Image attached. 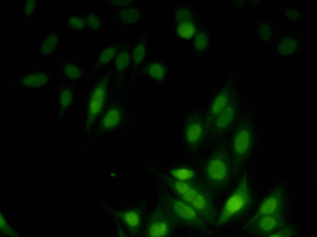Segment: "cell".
Here are the masks:
<instances>
[{"label":"cell","mask_w":317,"mask_h":237,"mask_svg":"<svg viewBox=\"0 0 317 237\" xmlns=\"http://www.w3.org/2000/svg\"><path fill=\"white\" fill-rule=\"evenodd\" d=\"M257 31L259 37L263 42H268L272 36L273 30L272 26L264 21L259 22Z\"/></svg>","instance_id":"28"},{"label":"cell","mask_w":317,"mask_h":237,"mask_svg":"<svg viewBox=\"0 0 317 237\" xmlns=\"http://www.w3.org/2000/svg\"><path fill=\"white\" fill-rule=\"evenodd\" d=\"M176 31L178 35L181 38L189 39L193 37L196 31V27L192 21L178 23Z\"/></svg>","instance_id":"27"},{"label":"cell","mask_w":317,"mask_h":237,"mask_svg":"<svg viewBox=\"0 0 317 237\" xmlns=\"http://www.w3.org/2000/svg\"><path fill=\"white\" fill-rule=\"evenodd\" d=\"M128 44L125 41H121L108 45L103 48L99 53L97 60L92 69L95 72L105 66L113 59L118 52Z\"/></svg>","instance_id":"15"},{"label":"cell","mask_w":317,"mask_h":237,"mask_svg":"<svg viewBox=\"0 0 317 237\" xmlns=\"http://www.w3.org/2000/svg\"><path fill=\"white\" fill-rule=\"evenodd\" d=\"M167 68L165 65L159 61L148 63L144 67V74L151 79L159 82H163L165 78Z\"/></svg>","instance_id":"18"},{"label":"cell","mask_w":317,"mask_h":237,"mask_svg":"<svg viewBox=\"0 0 317 237\" xmlns=\"http://www.w3.org/2000/svg\"><path fill=\"white\" fill-rule=\"evenodd\" d=\"M114 59L116 75L117 77L121 76L129 66L132 59L128 45L118 52Z\"/></svg>","instance_id":"20"},{"label":"cell","mask_w":317,"mask_h":237,"mask_svg":"<svg viewBox=\"0 0 317 237\" xmlns=\"http://www.w3.org/2000/svg\"><path fill=\"white\" fill-rule=\"evenodd\" d=\"M283 200L282 189L280 187L275 188L262 200L255 214L243 227V229L249 228L257 219L263 216L282 211Z\"/></svg>","instance_id":"7"},{"label":"cell","mask_w":317,"mask_h":237,"mask_svg":"<svg viewBox=\"0 0 317 237\" xmlns=\"http://www.w3.org/2000/svg\"><path fill=\"white\" fill-rule=\"evenodd\" d=\"M231 92L229 85H225L215 95L209 108L204 121L206 133L216 117L222 111L229 101Z\"/></svg>","instance_id":"12"},{"label":"cell","mask_w":317,"mask_h":237,"mask_svg":"<svg viewBox=\"0 0 317 237\" xmlns=\"http://www.w3.org/2000/svg\"><path fill=\"white\" fill-rule=\"evenodd\" d=\"M165 208L175 222L198 229H207L205 221L199 215L190 204L178 197L168 195L166 198Z\"/></svg>","instance_id":"4"},{"label":"cell","mask_w":317,"mask_h":237,"mask_svg":"<svg viewBox=\"0 0 317 237\" xmlns=\"http://www.w3.org/2000/svg\"><path fill=\"white\" fill-rule=\"evenodd\" d=\"M85 19L86 25L90 29L98 31L101 29V20L100 16L97 13L94 12L90 13Z\"/></svg>","instance_id":"31"},{"label":"cell","mask_w":317,"mask_h":237,"mask_svg":"<svg viewBox=\"0 0 317 237\" xmlns=\"http://www.w3.org/2000/svg\"><path fill=\"white\" fill-rule=\"evenodd\" d=\"M165 181L167 185L178 198L184 194L195 183L194 181H182L168 177H165Z\"/></svg>","instance_id":"23"},{"label":"cell","mask_w":317,"mask_h":237,"mask_svg":"<svg viewBox=\"0 0 317 237\" xmlns=\"http://www.w3.org/2000/svg\"><path fill=\"white\" fill-rule=\"evenodd\" d=\"M59 42L58 35L51 33L47 35L42 41L40 48L41 53L44 55L50 54L55 48Z\"/></svg>","instance_id":"26"},{"label":"cell","mask_w":317,"mask_h":237,"mask_svg":"<svg viewBox=\"0 0 317 237\" xmlns=\"http://www.w3.org/2000/svg\"><path fill=\"white\" fill-rule=\"evenodd\" d=\"M195 47L199 50L204 49L207 43V39L206 35L203 33L200 32L195 35L194 41Z\"/></svg>","instance_id":"34"},{"label":"cell","mask_w":317,"mask_h":237,"mask_svg":"<svg viewBox=\"0 0 317 237\" xmlns=\"http://www.w3.org/2000/svg\"><path fill=\"white\" fill-rule=\"evenodd\" d=\"M67 24L69 27L77 31L83 30L86 25L85 19L77 15H72L68 19Z\"/></svg>","instance_id":"30"},{"label":"cell","mask_w":317,"mask_h":237,"mask_svg":"<svg viewBox=\"0 0 317 237\" xmlns=\"http://www.w3.org/2000/svg\"><path fill=\"white\" fill-rule=\"evenodd\" d=\"M118 16L123 23L127 24H133L140 20L141 13L137 8L129 7L120 10L119 12Z\"/></svg>","instance_id":"24"},{"label":"cell","mask_w":317,"mask_h":237,"mask_svg":"<svg viewBox=\"0 0 317 237\" xmlns=\"http://www.w3.org/2000/svg\"><path fill=\"white\" fill-rule=\"evenodd\" d=\"M59 111L58 119L60 120L71 105L73 100L72 88L67 84H62L58 90Z\"/></svg>","instance_id":"17"},{"label":"cell","mask_w":317,"mask_h":237,"mask_svg":"<svg viewBox=\"0 0 317 237\" xmlns=\"http://www.w3.org/2000/svg\"><path fill=\"white\" fill-rule=\"evenodd\" d=\"M254 141L252 125L248 121L243 120L237 125L231 142V172L236 175L249 155Z\"/></svg>","instance_id":"2"},{"label":"cell","mask_w":317,"mask_h":237,"mask_svg":"<svg viewBox=\"0 0 317 237\" xmlns=\"http://www.w3.org/2000/svg\"><path fill=\"white\" fill-rule=\"evenodd\" d=\"M206 134L204 121L199 115L194 114L187 118L185 125V136L192 150L198 149Z\"/></svg>","instance_id":"8"},{"label":"cell","mask_w":317,"mask_h":237,"mask_svg":"<svg viewBox=\"0 0 317 237\" xmlns=\"http://www.w3.org/2000/svg\"><path fill=\"white\" fill-rule=\"evenodd\" d=\"M49 74L43 71H36L26 74L10 81V86L16 87L37 89L47 86L50 83Z\"/></svg>","instance_id":"11"},{"label":"cell","mask_w":317,"mask_h":237,"mask_svg":"<svg viewBox=\"0 0 317 237\" xmlns=\"http://www.w3.org/2000/svg\"><path fill=\"white\" fill-rule=\"evenodd\" d=\"M299 47V42L297 39L291 35H286L279 40L277 50L280 55L286 56L297 52Z\"/></svg>","instance_id":"19"},{"label":"cell","mask_w":317,"mask_h":237,"mask_svg":"<svg viewBox=\"0 0 317 237\" xmlns=\"http://www.w3.org/2000/svg\"><path fill=\"white\" fill-rule=\"evenodd\" d=\"M190 204L204 221L211 223L216 221L215 210L207 191L202 189Z\"/></svg>","instance_id":"14"},{"label":"cell","mask_w":317,"mask_h":237,"mask_svg":"<svg viewBox=\"0 0 317 237\" xmlns=\"http://www.w3.org/2000/svg\"><path fill=\"white\" fill-rule=\"evenodd\" d=\"M203 189L195 183L182 196L178 198L185 202L190 204Z\"/></svg>","instance_id":"32"},{"label":"cell","mask_w":317,"mask_h":237,"mask_svg":"<svg viewBox=\"0 0 317 237\" xmlns=\"http://www.w3.org/2000/svg\"><path fill=\"white\" fill-rule=\"evenodd\" d=\"M206 180L217 186L225 185L229 180L231 165L228 148L224 144L218 147L207 160L204 167Z\"/></svg>","instance_id":"3"},{"label":"cell","mask_w":317,"mask_h":237,"mask_svg":"<svg viewBox=\"0 0 317 237\" xmlns=\"http://www.w3.org/2000/svg\"><path fill=\"white\" fill-rule=\"evenodd\" d=\"M171 177L179 180L194 181L196 173L193 168L188 166H181L175 167L170 171Z\"/></svg>","instance_id":"22"},{"label":"cell","mask_w":317,"mask_h":237,"mask_svg":"<svg viewBox=\"0 0 317 237\" xmlns=\"http://www.w3.org/2000/svg\"><path fill=\"white\" fill-rule=\"evenodd\" d=\"M293 234L292 229L289 227L283 228L279 231L270 234L267 236L269 237H290Z\"/></svg>","instance_id":"37"},{"label":"cell","mask_w":317,"mask_h":237,"mask_svg":"<svg viewBox=\"0 0 317 237\" xmlns=\"http://www.w3.org/2000/svg\"><path fill=\"white\" fill-rule=\"evenodd\" d=\"M133 1L132 0H112L110 1V2L114 5L121 6L129 5Z\"/></svg>","instance_id":"38"},{"label":"cell","mask_w":317,"mask_h":237,"mask_svg":"<svg viewBox=\"0 0 317 237\" xmlns=\"http://www.w3.org/2000/svg\"><path fill=\"white\" fill-rule=\"evenodd\" d=\"M61 72L66 78L72 81L79 79L82 74L81 68L77 64L72 62L64 63L61 66Z\"/></svg>","instance_id":"25"},{"label":"cell","mask_w":317,"mask_h":237,"mask_svg":"<svg viewBox=\"0 0 317 237\" xmlns=\"http://www.w3.org/2000/svg\"><path fill=\"white\" fill-rule=\"evenodd\" d=\"M282 13L287 19L292 22H298L304 17V15L299 10L291 6L284 7Z\"/></svg>","instance_id":"29"},{"label":"cell","mask_w":317,"mask_h":237,"mask_svg":"<svg viewBox=\"0 0 317 237\" xmlns=\"http://www.w3.org/2000/svg\"><path fill=\"white\" fill-rule=\"evenodd\" d=\"M253 201L248 177L244 173L237 185L225 202L216 222L218 226L224 224L245 212Z\"/></svg>","instance_id":"1"},{"label":"cell","mask_w":317,"mask_h":237,"mask_svg":"<svg viewBox=\"0 0 317 237\" xmlns=\"http://www.w3.org/2000/svg\"><path fill=\"white\" fill-rule=\"evenodd\" d=\"M145 37H142L134 48L131 54L133 63L132 77H134L138 67L143 62L146 53Z\"/></svg>","instance_id":"21"},{"label":"cell","mask_w":317,"mask_h":237,"mask_svg":"<svg viewBox=\"0 0 317 237\" xmlns=\"http://www.w3.org/2000/svg\"><path fill=\"white\" fill-rule=\"evenodd\" d=\"M236 114V103L234 94L231 93L228 104L212 123L210 129L212 134L218 136L226 131L233 123Z\"/></svg>","instance_id":"9"},{"label":"cell","mask_w":317,"mask_h":237,"mask_svg":"<svg viewBox=\"0 0 317 237\" xmlns=\"http://www.w3.org/2000/svg\"><path fill=\"white\" fill-rule=\"evenodd\" d=\"M36 0H26L24 3L23 12L25 16H29L33 12L37 5Z\"/></svg>","instance_id":"36"},{"label":"cell","mask_w":317,"mask_h":237,"mask_svg":"<svg viewBox=\"0 0 317 237\" xmlns=\"http://www.w3.org/2000/svg\"><path fill=\"white\" fill-rule=\"evenodd\" d=\"M101 206L104 210L111 212L119 218L125 224L131 235H135L137 233L141 228L142 220V211L140 208L119 211L108 207L103 203L101 204Z\"/></svg>","instance_id":"10"},{"label":"cell","mask_w":317,"mask_h":237,"mask_svg":"<svg viewBox=\"0 0 317 237\" xmlns=\"http://www.w3.org/2000/svg\"><path fill=\"white\" fill-rule=\"evenodd\" d=\"M110 78L108 73L97 83L89 98L85 129L88 131L102 113L106 101Z\"/></svg>","instance_id":"5"},{"label":"cell","mask_w":317,"mask_h":237,"mask_svg":"<svg viewBox=\"0 0 317 237\" xmlns=\"http://www.w3.org/2000/svg\"><path fill=\"white\" fill-rule=\"evenodd\" d=\"M284 224L282 211H280L259 218L250 227L257 233L267 237L283 227Z\"/></svg>","instance_id":"13"},{"label":"cell","mask_w":317,"mask_h":237,"mask_svg":"<svg viewBox=\"0 0 317 237\" xmlns=\"http://www.w3.org/2000/svg\"><path fill=\"white\" fill-rule=\"evenodd\" d=\"M175 18L178 23L192 20V16L190 12L184 8H179L175 14Z\"/></svg>","instance_id":"33"},{"label":"cell","mask_w":317,"mask_h":237,"mask_svg":"<svg viewBox=\"0 0 317 237\" xmlns=\"http://www.w3.org/2000/svg\"><path fill=\"white\" fill-rule=\"evenodd\" d=\"M175 222L166 208L158 206L146 224L144 235L146 237H167L170 235Z\"/></svg>","instance_id":"6"},{"label":"cell","mask_w":317,"mask_h":237,"mask_svg":"<svg viewBox=\"0 0 317 237\" xmlns=\"http://www.w3.org/2000/svg\"><path fill=\"white\" fill-rule=\"evenodd\" d=\"M122 118L121 108L117 105H113L107 109L102 116L100 123V128L104 131L111 130L120 123Z\"/></svg>","instance_id":"16"},{"label":"cell","mask_w":317,"mask_h":237,"mask_svg":"<svg viewBox=\"0 0 317 237\" xmlns=\"http://www.w3.org/2000/svg\"><path fill=\"white\" fill-rule=\"evenodd\" d=\"M0 228L4 234L13 237L17 236V234L9 226L3 215L0 213Z\"/></svg>","instance_id":"35"}]
</instances>
